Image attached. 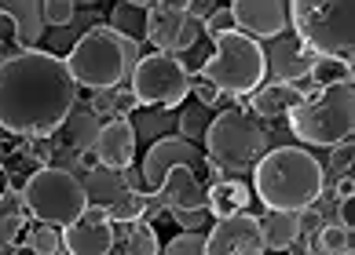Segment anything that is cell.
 Instances as JSON below:
<instances>
[{
  "label": "cell",
  "mask_w": 355,
  "mask_h": 255,
  "mask_svg": "<svg viewBox=\"0 0 355 255\" xmlns=\"http://www.w3.org/2000/svg\"><path fill=\"white\" fill-rule=\"evenodd\" d=\"M77 106V84L55 51L33 48L0 62V128L4 135L48 139Z\"/></svg>",
  "instance_id": "cell-1"
},
{
  "label": "cell",
  "mask_w": 355,
  "mask_h": 255,
  "mask_svg": "<svg viewBox=\"0 0 355 255\" xmlns=\"http://www.w3.org/2000/svg\"><path fill=\"white\" fill-rule=\"evenodd\" d=\"M268 211H308L326 193L322 160L300 146H275L253 168L249 186Z\"/></svg>",
  "instance_id": "cell-2"
},
{
  "label": "cell",
  "mask_w": 355,
  "mask_h": 255,
  "mask_svg": "<svg viewBox=\"0 0 355 255\" xmlns=\"http://www.w3.org/2000/svg\"><path fill=\"white\" fill-rule=\"evenodd\" d=\"M62 62H67L73 84L92 91H110V88H121L125 77H132L139 62V44L114 33L107 22H96L73 40L70 55Z\"/></svg>",
  "instance_id": "cell-3"
},
{
  "label": "cell",
  "mask_w": 355,
  "mask_h": 255,
  "mask_svg": "<svg viewBox=\"0 0 355 255\" xmlns=\"http://www.w3.org/2000/svg\"><path fill=\"white\" fill-rule=\"evenodd\" d=\"M205 160L223 171H253L268 153V124L245 106H227L205 128Z\"/></svg>",
  "instance_id": "cell-4"
},
{
  "label": "cell",
  "mask_w": 355,
  "mask_h": 255,
  "mask_svg": "<svg viewBox=\"0 0 355 255\" xmlns=\"http://www.w3.org/2000/svg\"><path fill=\"white\" fill-rule=\"evenodd\" d=\"M213 44H216V51L198 66V80L213 84L216 95H231V99L253 95L268 77L264 48H260L253 37L239 33V30L216 33Z\"/></svg>",
  "instance_id": "cell-5"
},
{
  "label": "cell",
  "mask_w": 355,
  "mask_h": 255,
  "mask_svg": "<svg viewBox=\"0 0 355 255\" xmlns=\"http://www.w3.org/2000/svg\"><path fill=\"white\" fill-rule=\"evenodd\" d=\"M289 26L297 40L315 55H334L352 59L355 51V4L348 0H330V4H315V0H293L286 4Z\"/></svg>",
  "instance_id": "cell-6"
},
{
  "label": "cell",
  "mask_w": 355,
  "mask_h": 255,
  "mask_svg": "<svg viewBox=\"0 0 355 255\" xmlns=\"http://www.w3.org/2000/svg\"><path fill=\"white\" fill-rule=\"evenodd\" d=\"M286 120L293 128V139L334 150L355 135V91L352 84L322 88L319 95H308Z\"/></svg>",
  "instance_id": "cell-7"
},
{
  "label": "cell",
  "mask_w": 355,
  "mask_h": 255,
  "mask_svg": "<svg viewBox=\"0 0 355 255\" xmlns=\"http://www.w3.org/2000/svg\"><path fill=\"white\" fill-rule=\"evenodd\" d=\"M19 205L30 219H37L41 226H55L67 230L70 223H77L88 208V186L62 168H41L19 190Z\"/></svg>",
  "instance_id": "cell-8"
},
{
  "label": "cell",
  "mask_w": 355,
  "mask_h": 255,
  "mask_svg": "<svg viewBox=\"0 0 355 255\" xmlns=\"http://www.w3.org/2000/svg\"><path fill=\"white\" fill-rule=\"evenodd\" d=\"M128 80H132V95L139 99V106H150V110H176L191 95L187 62H180L176 55H162V51L139 55Z\"/></svg>",
  "instance_id": "cell-9"
},
{
  "label": "cell",
  "mask_w": 355,
  "mask_h": 255,
  "mask_svg": "<svg viewBox=\"0 0 355 255\" xmlns=\"http://www.w3.org/2000/svg\"><path fill=\"white\" fill-rule=\"evenodd\" d=\"M176 164L191 168L205 190H209L213 182L223 179L220 171L205 160V153H202L198 142H187V139H180V135H165V139H157V142H150L147 150H143V160H139V168H136V171H139V193L154 197L157 190H162L165 171L176 168Z\"/></svg>",
  "instance_id": "cell-10"
},
{
  "label": "cell",
  "mask_w": 355,
  "mask_h": 255,
  "mask_svg": "<svg viewBox=\"0 0 355 255\" xmlns=\"http://www.w3.org/2000/svg\"><path fill=\"white\" fill-rule=\"evenodd\" d=\"M202 26L187 19V0H157L147 8V33L143 40L162 51V55H183L198 44Z\"/></svg>",
  "instance_id": "cell-11"
},
{
  "label": "cell",
  "mask_w": 355,
  "mask_h": 255,
  "mask_svg": "<svg viewBox=\"0 0 355 255\" xmlns=\"http://www.w3.org/2000/svg\"><path fill=\"white\" fill-rule=\"evenodd\" d=\"M96 135H99V117L92 110H73L48 139H33V142L48 168L67 171V164H73V160L81 164V157L96 146Z\"/></svg>",
  "instance_id": "cell-12"
},
{
  "label": "cell",
  "mask_w": 355,
  "mask_h": 255,
  "mask_svg": "<svg viewBox=\"0 0 355 255\" xmlns=\"http://www.w3.org/2000/svg\"><path fill=\"white\" fill-rule=\"evenodd\" d=\"M205 255H264V234H260V219L242 211L231 219H216L213 230L205 234Z\"/></svg>",
  "instance_id": "cell-13"
},
{
  "label": "cell",
  "mask_w": 355,
  "mask_h": 255,
  "mask_svg": "<svg viewBox=\"0 0 355 255\" xmlns=\"http://www.w3.org/2000/svg\"><path fill=\"white\" fill-rule=\"evenodd\" d=\"M114 223L107 219V205H88L85 216L62 230V252L67 255H110L114 252Z\"/></svg>",
  "instance_id": "cell-14"
},
{
  "label": "cell",
  "mask_w": 355,
  "mask_h": 255,
  "mask_svg": "<svg viewBox=\"0 0 355 255\" xmlns=\"http://www.w3.org/2000/svg\"><path fill=\"white\" fill-rule=\"evenodd\" d=\"M231 19H234V30L253 37L257 44L260 40H275L286 33L289 15H286V4L282 0H234L227 8Z\"/></svg>",
  "instance_id": "cell-15"
},
{
  "label": "cell",
  "mask_w": 355,
  "mask_h": 255,
  "mask_svg": "<svg viewBox=\"0 0 355 255\" xmlns=\"http://www.w3.org/2000/svg\"><path fill=\"white\" fill-rule=\"evenodd\" d=\"M162 200V208L168 216H194V211H205V186L198 182L191 168H168L165 179H162V190L154 193Z\"/></svg>",
  "instance_id": "cell-16"
},
{
  "label": "cell",
  "mask_w": 355,
  "mask_h": 255,
  "mask_svg": "<svg viewBox=\"0 0 355 255\" xmlns=\"http://www.w3.org/2000/svg\"><path fill=\"white\" fill-rule=\"evenodd\" d=\"M96 164L107 168V171H128L136 160V131H132V120H107L99 124V135H96Z\"/></svg>",
  "instance_id": "cell-17"
},
{
  "label": "cell",
  "mask_w": 355,
  "mask_h": 255,
  "mask_svg": "<svg viewBox=\"0 0 355 255\" xmlns=\"http://www.w3.org/2000/svg\"><path fill=\"white\" fill-rule=\"evenodd\" d=\"M304 99H308V91H300V84L271 80V84H260L253 95H249V113H257L264 120H282V117L293 113Z\"/></svg>",
  "instance_id": "cell-18"
},
{
  "label": "cell",
  "mask_w": 355,
  "mask_h": 255,
  "mask_svg": "<svg viewBox=\"0 0 355 255\" xmlns=\"http://www.w3.org/2000/svg\"><path fill=\"white\" fill-rule=\"evenodd\" d=\"M249 200H253V190L242 179H220L205 190V211L213 219H231V216H242Z\"/></svg>",
  "instance_id": "cell-19"
},
{
  "label": "cell",
  "mask_w": 355,
  "mask_h": 255,
  "mask_svg": "<svg viewBox=\"0 0 355 255\" xmlns=\"http://www.w3.org/2000/svg\"><path fill=\"white\" fill-rule=\"evenodd\" d=\"M0 15H8L11 22H15L22 51H33L37 44H41V37H44L41 4H33V0H0Z\"/></svg>",
  "instance_id": "cell-20"
},
{
  "label": "cell",
  "mask_w": 355,
  "mask_h": 255,
  "mask_svg": "<svg viewBox=\"0 0 355 255\" xmlns=\"http://www.w3.org/2000/svg\"><path fill=\"white\" fill-rule=\"evenodd\" d=\"M0 168H4V179H8V186L11 190H22L26 182H30L41 168H48L44 164V157H41V150H37V142L33 139H26V142H19V146H11V150L4 153V160H0Z\"/></svg>",
  "instance_id": "cell-21"
},
{
  "label": "cell",
  "mask_w": 355,
  "mask_h": 255,
  "mask_svg": "<svg viewBox=\"0 0 355 255\" xmlns=\"http://www.w3.org/2000/svg\"><path fill=\"white\" fill-rule=\"evenodd\" d=\"M260 234H264V252H289L300 237V211H268L260 219Z\"/></svg>",
  "instance_id": "cell-22"
},
{
  "label": "cell",
  "mask_w": 355,
  "mask_h": 255,
  "mask_svg": "<svg viewBox=\"0 0 355 255\" xmlns=\"http://www.w3.org/2000/svg\"><path fill=\"white\" fill-rule=\"evenodd\" d=\"M99 120H128L139 110V99L132 95V88H110V91H96V99L88 106Z\"/></svg>",
  "instance_id": "cell-23"
},
{
  "label": "cell",
  "mask_w": 355,
  "mask_h": 255,
  "mask_svg": "<svg viewBox=\"0 0 355 255\" xmlns=\"http://www.w3.org/2000/svg\"><path fill=\"white\" fill-rule=\"evenodd\" d=\"M275 62V70H279V80H286V84H297L300 77H308L311 62H315V51H308L304 44H282L275 55L268 59V66Z\"/></svg>",
  "instance_id": "cell-24"
},
{
  "label": "cell",
  "mask_w": 355,
  "mask_h": 255,
  "mask_svg": "<svg viewBox=\"0 0 355 255\" xmlns=\"http://www.w3.org/2000/svg\"><path fill=\"white\" fill-rule=\"evenodd\" d=\"M147 8L143 0H128V4H117L110 11V30L121 33L125 40H143V33H147Z\"/></svg>",
  "instance_id": "cell-25"
},
{
  "label": "cell",
  "mask_w": 355,
  "mask_h": 255,
  "mask_svg": "<svg viewBox=\"0 0 355 255\" xmlns=\"http://www.w3.org/2000/svg\"><path fill=\"white\" fill-rule=\"evenodd\" d=\"M150 211V197L147 193H136V190H121V193H114L107 200V219L110 223H125V226H132L139 223L143 216Z\"/></svg>",
  "instance_id": "cell-26"
},
{
  "label": "cell",
  "mask_w": 355,
  "mask_h": 255,
  "mask_svg": "<svg viewBox=\"0 0 355 255\" xmlns=\"http://www.w3.org/2000/svg\"><path fill=\"white\" fill-rule=\"evenodd\" d=\"M176 110H150V106H139V117L132 120V131H136V142H157V139H165V135H173V128L176 124Z\"/></svg>",
  "instance_id": "cell-27"
},
{
  "label": "cell",
  "mask_w": 355,
  "mask_h": 255,
  "mask_svg": "<svg viewBox=\"0 0 355 255\" xmlns=\"http://www.w3.org/2000/svg\"><path fill=\"white\" fill-rule=\"evenodd\" d=\"M308 77L319 88H337V84H352V59H334V55H315Z\"/></svg>",
  "instance_id": "cell-28"
},
{
  "label": "cell",
  "mask_w": 355,
  "mask_h": 255,
  "mask_svg": "<svg viewBox=\"0 0 355 255\" xmlns=\"http://www.w3.org/2000/svg\"><path fill=\"white\" fill-rule=\"evenodd\" d=\"M311 252H315V255H340V252H352V234L340 230L337 223H322V230L311 237Z\"/></svg>",
  "instance_id": "cell-29"
},
{
  "label": "cell",
  "mask_w": 355,
  "mask_h": 255,
  "mask_svg": "<svg viewBox=\"0 0 355 255\" xmlns=\"http://www.w3.org/2000/svg\"><path fill=\"white\" fill-rule=\"evenodd\" d=\"M125 252L128 255H162V245H157V230L150 223H132V230L125 237Z\"/></svg>",
  "instance_id": "cell-30"
},
{
  "label": "cell",
  "mask_w": 355,
  "mask_h": 255,
  "mask_svg": "<svg viewBox=\"0 0 355 255\" xmlns=\"http://www.w3.org/2000/svg\"><path fill=\"white\" fill-rule=\"evenodd\" d=\"M22 245H30L33 255H55L62 252V230H55V226H33V230L22 234Z\"/></svg>",
  "instance_id": "cell-31"
},
{
  "label": "cell",
  "mask_w": 355,
  "mask_h": 255,
  "mask_svg": "<svg viewBox=\"0 0 355 255\" xmlns=\"http://www.w3.org/2000/svg\"><path fill=\"white\" fill-rule=\"evenodd\" d=\"M205 128H209L205 106H198V102L183 106V110H180V139L198 142V139H205Z\"/></svg>",
  "instance_id": "cell-32"
},
{
  "label": "cell",
  "mask_w": 355,
  "mask_h": 255,
  "mask_svg": "<svg viewBox=\"0 0 355 255\" xmlns=\"http://www.w3.org/2000/svg\"><path fill=\"white\" fill-rule=\"evenodd\" d=\"M41 19H44V26H51V30H62V26H70L77 19V4L73 0H44Z\"/></svg>",
  "instance_id": "cell-33"
},
{
  "label": "cell",
  "mask_w": 355,
  "mask_h": 255,
  "mask_svg": "<svg viewBox=\"0 0 355 255\" xmlns=\"http://www.w3.org/2000/svg\"><path fill=\"white\" fill-rule=\"evenodd\" d=\"M202 245H205V234H176L162 248V255H205Z\"/></svg>",
  "instance_id": "cell-34"
},
{
  "label": "cell",
  "mask_w": 355,
  "mask_h": 255,
  "mask_svg": "<svg viewBox=\"0 0 355 255\" xmlns=\"http://www.w3.org/2000/svg\"><path fill=\"white\" fill-rule=\"evenodd\" d=\"M352 171V142H340L334 146V157H330V168H322V179H337Z\"/></svg>",
  "instance_id": "cell-35"
},
{
  "label": "cell",
  "mask_w": 355,
  "mask_h": 255,
  "mask_svg": "<svg viewBox=\"0 0 355 255\" xmlns=\"http://www.w3.org/2000/svg\"><path fill=\"white\" fill-rule=\"evenodd\" d=\"M19 33H15V22H11L8 15H0V62L11 59V55H19Z\"/></svg>",
  "instance_id": "cell-36"
},
{
  "label": "cell",
  "mask_w": 355,
  "mask_h": 255,
  "mask_svg": "<svg viewBox=\"0 0 355 255\" xmlns=\"http://www.w3.org/2000/svg\"><path fill=\"white\" fill-rule=\"evenodd\" d=\"M227 30H234V19H231V11H227V8H216L213 15L202 22V33H205L209 40H213L216 33H227Z\"/></svg>",
  "instance_id": "cell-37"
},
{
  "label": "cell",
  "mask_w": 355,
  "mask_h": 255,
  "mask_svg": "<svg viewBox=\"0 0 355 255\" xmlns=\"http://www.w3.org/2000/svg\"><path fill=\"white\" fill-rule=\"evenodd\" d=\"M191 95H194V102H198V106H205V110L220 102L216 88H213V84H205V80H194V77H191Z\"/></svg>",
  "instance_id": "cell-38"
},
{
  "label": "cell",
  "mask_w": 355,
  "mask_h": 255,
  "mask_svg": "<svg viewBox=\"0 0 355 255\" xmlns=\"http://www.w3.org/2000/svg\"><path fill=\"white\" fill-rule=\"evenodd\" d=\"M213 11H216V4H213V0H187V19L191 22H205L209 15H213Z\"/></svg>",
  "instance_id": "cell-39"
},
{
  "label": "cell",
  "mask_w": 355,
  "mask_h": 255,
  "mask_svg": "<svg viewBox=\"0 0 355 255\" xmlns=\"http://www.w3.org/2000/svg\"><path fill=\"white\" fill-rule=\"evenodd\" d=\"M337 226L340 230H355V197L352 200H337Z\"/></svg>",
  "instance_id": "cell-40"
},
{
  "label": "cell",
  "mask_w": 355,
  "mask_h": 255,
  "mask_svg": "<svg viewBox=\"0 0 355 255\" xmlns=\"http://www.w3.org/2000/svg\"><path fill=\"white\" fill-rule=\"evenodd\" d=\"M334 186H337V200H352V197H355V171H345V176H337Z\"/></svg>",
  "instance_id": "cell-41"
},
{
  "label": "cell",
  "mask_w": 355,
  "mask_h": 255,
  "mask_svg": "<svg viewBox=\"0 0 355 255\" xmlns=\"http://www.w3.org/2000/svg\"><path fill=\"white\" fill-rule=\"evenodd\" d=\"M11 193V186H8V179H4V168H0V200H4Z\"/></svg>",
  "instance_id": "cell-42"
},
{
  "label": "cell",
  "mask_w": 355,
  "mask_h": 255,
  "mask_svg": "<svg viewBox=\"0 0 355 255\" xmlns=\"http://www.w3.org/2000/svg\"><path fill=\"white\" fill-rule=\"evenodd\" d=\"M0 146H4V128H0Z\"/></svg>",
  "instance_id": "cell-43"
},
{
  "label": "cell",
  "mask_w": 355,
  "mask_h": 255,
  "mask_svg": "<svg viewBox=\"0 0 355 255\" xmlns=\"http://www.w3.org/2000/svg\"><path fill=\"white\" fill-rule=\"evenodd\" d=\"M340 255H355V252H340Z\"/></svg>",
  "instance_id": "cell-44"
},
{
  "label": "cell",
  "mask_w": 355,
  "mask_h": 255,
  "mask_svg": "<svg viewBox=\"0 0 355 255\" xmlns=\"http://www.w3.org/2000/svg\"><path fill=\"white\" fill-rule=\"evenodd\" d=\"M55 255H67V252H55Z\"/></svg>",
  "instance_id": "cell-45"
}]
</instances>
